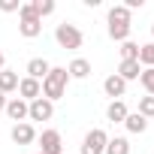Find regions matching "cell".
I'll use <instances>...</instances> for the list:
<instances>
[{
  "label": "cell",
  "mask_w": 154,
  "mask_h": 154,
  "mask_svg": "<svg viewBox=\"0 0 154 154\" xmlns=\"http://www.w3.org/2000/svg\"><path fill=\"white\" fill-rule=\"evenodd\" d=\"M66 85H69V72H66V66H51L48 75L42 79V97L54 103V100H60V97L66 94Z\"/></svg>",
  "instance_id": "6da1fadb"
},
{
  "label": "cell",
  "mask_w": 154,
  "mask_h": 154,
  "mask_svg": "<svg viewBox=\"0 0 154 154\" xmlns=\"http://www.w3.org/2000/svg\"><path fill=\"white\" fill-rule=\"evenodd\" d=\"M54 39H57V45H60V48H69V51H75V48H82V42H85L82 30L75 27V24H66V21L54 27Z\"/></svg>",
  "instance_id": "7a4b0ae2"
},
{
  "label": "cell",
  "mask_w": 154,
  "mask_h": 154,
  "mask_svg": "<svg viewBox=\"0 0 154 154\" xmlns=\"http://www.w3.org/2000/svg\"><path fill=\"white\" fill-rule=\"evenodd\" d=\"M106 142H109V133L103 127H94L82 139V154H106Z\"/></svg>",
  "instance_id": "3957f363"
},
{
  "label": "cell",
  "mask_w": 154,
  "mask_h": 154,
  "mask_svg": "<svg viewBox=\"0 0 154 154\" xmlns=\"http://www.w3.org/2000/svg\"><path fill=\"white\" fill-rule=\"evenodd\" d=\"M27 118L30 121H51L54 118V103L45 97H36L33 103H27Z\"/></svg>",
  "instance_id": "277c9868"
},
{
  "label": "cell",
  "mask_w": 154,
  "mask_h": 154,
  "mask_svg": "<svg viewBox=\"0 0 154 154\" xmlns=\"http://www.w3.org/2000/svg\"><path fill=\"white\" fill-rule=\"evenodd\" d=\"M36 139H39V151L42 154H63V139H60L57 130H42Z\"/></svg>",
  "instance_id": "5b68a950"
},
{
  "label": "cell",
  "mask_w": 154,
  "mask_h": 154,
  "mask_svg": "<svg viewBox=\"0 0 154 154\" xmlns=\"http://www.w3.org/2000/svg\"><path fill=\"white\" fill-rule=\"evenodd\" d=\"M18 94H21L24 103H33L36 97H42V82H36V79H30V75H24V79L18 82Z\"/></svg>",
  "instance_id": "8992f818"
},
{
  "label": "cell",
  "mask_w": 154,
  "mask_h": 154,
  "mask_svg": "<svg viewBox=\"0 0 154 154\" xmlns=\"http://www.w3.org/2000/svg\"><path fill=\"white\" fill-rule=\"evenodd\" d=\"M9 136H12V142H15V145H30V142L36 139V130H33V124H30V121H24V124H12Z\"/></svg>",
  "instance_id": "52a82bcc"
},
{
  "label": "cell",
  "mask_w": 154,
  "mask_h": 154,
  "mask_svg": "<svg viewBox=\"0 0 154 154\" xmlns=\"http://www.w3.org/2000/svg\"><path fill=\"white\" fill-rule=\"evenodd\" d=\"M3 112H6L9 121H15V124H24V121H27V103H24L21 97L6 100V109H3Z\"/></svg>",
  "instance_id": "ba28073f"
},
{
  "label": "cell",
  "mask_w": 154,
  "mask_h": 154,
  "mask_svg": "<svg viewBox=\"0 0 154 154\" xmlns=\"http://www.w3.org/2000/svg\"><path fill=\"white\" fill-rule=\"evenodd\" d=\"M103 91H106V97H112V100H121V97L127 94V82L121 79V75H109V79L103 82Z\"/></svg>",
  "instance_id": "9c48e42d"
},
{
  "label": "cell",
  "mask_w": 154,
  "mask_h": 154,
  "mask_svg": "<svg viewBox=\"0 0 154 154\" xmlns=\"http://www.w3.org/2000/svg\"><path fill=\"white\" fill-rule=\"evenodd\" d=\"M48 69H51V63H48L45 57H30V60H27V75H30V79H36V82L45 79Z\"/></svg>",
  "instance_id": "30bf717a"
},
{
  "label": "cell",
  "mask_w": 154,
  "mask_h": 154,
  "mask_svg": "<svg viewBox=\"0 0 154 154\" xmlns=\"http://www.w3.org/2000/svg\"><path fill=\"white\" fill-rule=\"evenodd\" d=\"M18 33L24 39H36L42 33V21L39 18H18Z\"/></svg>",
  "instance_id": "8fae6325"
},
{
  "label": "cell",
  "mask_w": 154,
  "mask_h": 154,
  "mask_svg": "<svg viewBox=\"0 0 154 154\" xmlns=\"http://www.w3.org/2000/svg\"><path fill=\"white\" fill-rule=\"evenodd\" d=\"M66 72H69V79H88V75H91V60H85V57H72L69 66H66Z\"/></svg>",
  "instance_id": "7c38bea8"
},
{
  "label": "cell",
  "mask_w": 154,
  "mask_h": 154,
  "mask_svg": "<svg viewBox=\"0 0 154 154\" xmlns=\"http://www.w3.org/2000/svg\"><path fill=\"white\" fill-rule=\"evenodd\" d=\"M127 115H130V112H127V103H124V100H112V103L106 106V118H109L112 124H124Z\"/></svg>",
  "instance_id": "4fadbf2b"
},
{
  "label": "cell",
  "mask_w": 154,
  "mask_h": 154,
  "mask_svg": "<svg viewBox=\"0 0 154 154\" xmlns=\"http://www.w3.org/2000/svg\"><path fill=\"white\" fill-rule=\"evenodd\" d=\"M115 75H121L124 82H133V79H139V75H142V66H139V60H121Z\"/></svg>",
  "instance_id": "5bb4252c"
},
{
  "label": "cell",
  "mask_w": 154,
  "mask_h": 154,
  "mask_svg": "<svg viewBox=\"0 0 154 154\" xmlns=\"http://www.w3.org/2000/svg\"><path fill=\"white\" fill-rule=\"evenodd\" d=\"M130 18H133V12H130L124 3H115V6L109 9V15H106L109 24H130Z\"/></svg>",
  "instance_id": "9a60e30c"
},
{
  "label": "cell",
  "mask_w": 154,
  "mask_h": 154,
  "mask_svg": "<svg viewBox=\"0 0 154 154\" xmlns=\"http://www.w3.org/2000/svg\"><path fill=\"white\" fill-rule=\"evenodd\" d=\"M18 72H12V69H0V94H12V91H18Z\"/></svg>",
  "instance_id": "2e32d148"
},
{
  "label": "cell",
  "mask_w": 154,
  "mask_h": 154,
  "mask_svg": "<svg viewBox=\"0 0 154 154\" xmlns=\"http://www.w3.org/2000/svg\"><path fill=\"white\" fill-rule=\"evenodd\" d=\"M124 127H127V133H145V130H148V121H145L139 112H130V115L124 118Z\"/></svg>",
  "instance_id": "e0dca14e"
},
{
  "label": "cell",
  "mask_w": 154,
  "mask_h": 154,
  "mask_svg": "<svg viewBox=\"0 0 154 154\" xmlns=\"http://www.w3.org/2000/svg\"><path fill=\"white\" fill-rule=\"evenodd\" d=\"M106 154H130V139L127 136H115L106 142Z\"/></svg>",
  "instance_id": "ac0fdd59"
},
{
  "label": "cell",
  "mask_w": 154,
  "mask_h": 154,
  "mask_svg": "<svg viewBox=\"0 0 154 154\" xmlns=\"http://www.w3.org/2000/svg\"><path fill=\"white\" fill-rule=\"evenodd\" d=\"M139 66H142V69H151V66H154V42L139 45Z\"/></svg>",
  "instance_id": "d6986e66"
},
{
  "label": "cell",
  "mask_w": 154,
  "mask_h": 154,
  "mask_svg": "<svg viewBox=\"0 0 154 154\" xmlns=\"http://www.w3.org/2000/svg\"><path fill=\"white\" fill-rule=\"evenodd\" d=\"M130 27H133V24H109V36H112L115 42H127V39H130Z\"/></svg>",
  "instance_id": "ffe728a7"
},
{
  "label": "cell",
  "mask_w": 154,
  "mask_h": 154,
  "mask_svg": "<svg viewBox=\"0 0 154 154\" xmlns=\"http://www.w3.org/2000/svg\"><path fill=\"white\" fill-rule=\"evenodd\" d=\"M121 60H139V45L133 42V39H127V42H121Z\"/></svg>",
  "instance_id": "44dd1931"
},
{
  "label": "cell",
  "mask_w": 154,
  "mask_h": 154,
  "mask_svg": "<svg viewBox=\"0 0 154 154\" xmlns=\"http://www.w3.org/2000/svg\"><path fill=\"white\" fill-rule=\"evenodd\" d=\"M139 115L148 121V118H154V97H139Z\"/></svg>",
  "instance_id": "7402d4cb"
},
{
  "label": "cell",
  "mask_w": 154,
  "mask_h": 154,
  "mask_svg": "<svg viewBox=\"0 0 154 154\" xmlns=\"http://www.w3.org/2000/svg\"><path fill=\"white\" fill-rule=\"evenodd\" d=\"M33 9H36V15H39V21H42L45 15L54 12V0H33Z\"/></svg>",
  "instance_id": "603a6c76"
},
{
  "label": "cell",
  "mask_w": 154,
  "mask_h": 154,
  "mask_svg": "<svg viewBox=\"0 0 154 154\" xmlns=\"http://www.w3.org/2000/svg\"><path fill=\"white\" fill-rule=\"evenodd\" d=\"M139 82H142L145 94H148V97H154V66H151V69H142V75H139Z\"/></svg>",
  "instance_id": "cb8c5ba5"
},
{
  "label": "cell",
  "mask_w": 154,
  "mask_h": 154,
  "mask_svg": "<svg viewBox=\"0 0 154 154\" xmlns=\"http://www.w3.org/2000/svg\"><path fill=\"white\" fill-rule=\"evenodd\" d=\"M18 9H21L18 0H0V12H18Z\"/></svg>",
  "instance_id": "d4e9b609"
},
{
  "label": "cell",
  "mask_w": 154,
  "mask_h": 154,
  "mask_svg": "<svg viewBox=\"0 0 154 154\" xmlns=\"http://www.w3.org/2000/svg\"><path fill=\"white\" fill-rule=\"evenodd\" d=\"M6 109V94H0V112Z\"/></svg>",
  "instance_id": "484cf974"
},
{
  "label": "cell",
  "mask_w": 154,
  "mask_h": 154,
  "mask_svg": "<svg viewBox=\"0 0 154 154\" xmlns=\"http://www.w3.org/2000/svg\"><path fill=\"white\" fill-rule=\"evenodd\" d=\"M0 69H6V57H3V51H0Z\"/></svg>",
  "instance_id": "4316f807"
},
{
  "label": "cell",
  "mask_w": 154,
  "mask_h": 154,
  "mask_svg": "<svg viewBox=\"0 0 154 154\" xmlns=\"http://www.w3.org/2000/svg\"><path fill=\"white\" fill-rule=\"evenodd\" d=\"M151 36H154V24H151Z\"/></svg>",
  "instance_id": "83f0119b"
},
{
  "label": "cell",
  "mask_w": 154,
  "mask_h": 154,
  "mask_svg": "<svg viewBox=\"0 0 154 154\" xmlns=\"http://www.w3.org/2000/svg\"><path fill=\"white\" fill-rule=\"evenodd\" d=\"M36 154H42V151H36Z\"/></svg>",
  "instance_id": "f1b7e54d"
},
{
  "label": "cell",
  "mask_w": 154,
  "mask_h": 154,
  "mask_svg": "<svg viewBox=\"0 0 154 154\" xmlns=\"http://www.w3.org/2000/svg\"><path fill=\"white\" fill-rule=\"evenodd\" d=\"M151 154H154V151H151Z\"/></svg>",
  "instance_id": "f546056e"
}]
</instances>
